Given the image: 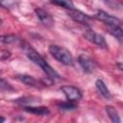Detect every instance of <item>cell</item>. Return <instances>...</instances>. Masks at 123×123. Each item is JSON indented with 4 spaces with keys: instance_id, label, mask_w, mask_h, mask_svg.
<instances>
[{
    "instance_id": "cell-19",
    "label": "cell",
    "mask_w": 123,
    "mask_h": 123,
    "mask_svg": "<svg viewBox=\"0 0 123 123\" xmlns=\"http://www.w3.org/2000/svg\"><path fill=\"white\" fill-rule=\"evenodd\" d=\"M11 56H12V54H11V52H10V51L5 50V49H2V50H1V61L8 60Z\"/></svg>"
},
{
    "instance_id": "cell-12",
    "label": "cell",
    "mask_w": 123,
    "mask_h": 123,
    "mask_svg": "<svg viewBox=\"0 0 123 123\" xmlns=\"http://www.w3.org/2000/svg\"><path fill=\"white\" fill-rule=\"evenodd\" d=\"M110 28V34L114 37L122 45H123V29L121 27H109Z\"/></svg>"
},
{
    "instance_id": "cell-22",
    "label": "cell",
    "mask_w": 123,
    "mask_h": 123,
    "mask_svg": "<svg viewBox=\"0 0 123 123\" xmlns=\"http://www.w3.org/2000/svg\"><path fill=\"white\" fill-rule=\"evenodd\" d=\"M1 1H4V0H1Z\"/></svg>"
},
{
    "instance_id": "cell-3",
    "label": "cell",
    "mask_w": 123,
    "mask_h": 123,
    "mask_svg": "<svg viewBox=\"0 0 123 123\" xmlns=\"http://www.w3.org/2000/svg\"><path fill=\"white\" fill-rule=\"evenodd\" d=\"M84 37H85V38L86 40H88L89 42L97 45L98 47H100L102 49H107L108 48V44L106 42L105 37L102 35L96 33L93 30H87V31H86L84 33Z\"/></svg>"
},
{
    "instance_id": "cell-18",
    "label": "cell",
    "mask_w": 123,
    "mask_h": 123,
    "mask_svg": "<svg viewBox=\"0 0 123 123\" xmlns=\"http://www.w3.org/2000/svg\"><path fill=\"white\" fill-rule=\"evenodd\" d=\"M0 86H1V89L4 91V90H7V91H10V90H13V87L9 84V83H6L4 79H1V83H0Z\"/></svg>"
},
{
    "instance_id": "cell-9",
    "label": "cell",
    "mask_w": 123,
    "mask_h": 123,
    "mask_svg": "<svg viewBox=\"0 0 123 123\" xmlns=\"http://www.w3.org/2000/svg\"><path fill=\"white\" fill-rule=\"evenodd\" d=\"M15 79L18 80L19 82L23 83L24 85L28 86H32V87H40V83L35 79L33 76L27 75V74H18L15 76Z\"/></svg>"
},
{
    "instance_id": "cell-11",
    "label": "cell",
    "mask_w": 123,
    "mask_h": 123,
    "mask_svg": "<svg viewBox=\"0 0 123 123\" xmlns=\"http://www.w3.org/2000/svg\"><path fill=\"white\" fill-rule=\"evenodd\" d=\"M95 86H96V89L98 90V92L104 97L106 98L107 100H110L111 98V94L109 90V88L107 87L106 84L102 81V80H97L95 82Z\"/></svg>"
},
{
    "instance_id": "cell-13",
    "label": "cell",
    "mask_w": 123,
    "mask_h": 123,
    "mask_svg": "<svg viewBox=\"0 0 123 123\" xmlns=\"http://www.w3.org/2000/svg\"><path fill=\"white\" fill-rule=\"evenodd\" d=\"M106 111H107L109 117L111 118V120L112 122H114V123H119L120 122V117L118 115V112L112 106H107L106 107Z\"/></svg>"
},
{
    "instance_id": "cell-5",
    "label": "cell",
    "mask_w": 123,
    "mask_h": 123,
    "mask_svg": "<svg viewBox=\"0 0 123 123\" xmlns=\"http://www.w3.org/2000/svg\"><path fill=\"white\" fill-rule=\"evenodd\" d=\"M61 90L63 92L66 99L70 100V101L76 102V101L81 100L82 97H83V94H82L81 90L78 87L73 86H62L61 87Z\"/></svg>"
},
{
    "instance_id": "cell-7",
    "label": "cell",
    "mask_w": 123,
    "mask_h": 123,
    "mask_svg": "<svg viewBox=\"0 0 123 123\" xmlns=\"http://www.w3.org/2000/svg\"><path fill=\"white\" fill-rule=\"evenodd\" d=\"M78 62L82 67V69L84 70V72L86 73H91L95 70L96 67L95 62L86 54H81L78 57Z\"/></svg>"
},
{
    "instance_id": "cell-16",
    "label": "cell",
    "mask_w": 123,
    "mask_h": 123,
    "mask_svg": "<svg viewBox=\"0 0 123 123\" xmlns=\"http://www.w3.org/2000/svg\"><path fill=\"white\" fill-rule=\"evenodd\" d=\"M18 40H19V38L15 35H4V36L1 37V42L2 43H6V44L14 43V42H16Z\"/></svg>"
},
{
    "instance_id": "cell-15",
    "label": "cell",
    "mask_w": 123,
    "mask_h": 123,
    "mask_svg": "<svg viewBox=\"0 0 123 123\" xmlns=\"http://www.w3.org/2000/svg\"><path fill=\"white\" fill-rule=\"evenodd\" d=\"M58 107L63 111H72V110H75L78 108V106L74 103V101H70V100H67L66 102L58 103Z\"/></svg>"
},
{
    "instance_id": "cell-2",
    "label": "cell",
    "mask_w": 123,
    "mask_h": 123,
    "mask_svg": "<svg viewBox=\"0 0 123 123\" xmlns=\"http://www.w3.org/2000/svg\"><path fill=\"white\" fill-rule=\"evenodd\" d=\"M49 52L50 54L61 63L64 65H72L74 62L72 54L64 47L60 45H50L49 46Z\"/></svg>"
},
{
    "instance_id": "cell-1",
    "label": "cell",
    "mask_w": 123,
    "mask_h": 123,
    "mask_svg": "<svg viewBox=\"0 0 123 123\" xmlns=\"http://www.w3.org/2000/svg\"><path fill=\"white\" fill-rule=\"evenodd\" d=\"M25 48V50H26V55H27V57H28V59L31 61V62H33L35 64H37V66H39L45 73H46V75L49 77V78H51V79H60L61 78V76L59 75V73L36 51V50H34L31 46H29L28 44H27V46H25L24 47Z\"/></svg>"
},
{
    "instance_id": "cell-10",
    "label": "cell",
    "mask_w": 123,
    "mask_h": 123,
    "mask_svg": "<svg viewBox=\"0 0 123 123\" xmlns=\"http://www.w3.org/2000/svg\"><path fill=\"white\" fill-rule=\"evenodd\" d=\"M24 110L29 113H33L40 116L48 115L50 113V110L45 106H25Z\"/></svg>"
},
{
    "instance_id": "cell-8",
    "label": "cell",
    "mask_w": 123,
    "mask_h": 123,
    "mask_svg": "<svg viewBox=\"0 0 123 123\" xmlns=\"http://www.w3.org/2000/svg\"><path fill=\"white\" fill-rule=\"evenodd\" d=\"M35 12H36V15L37 16V18L41 21V23L43 25H45V26H52L53 25L54 20H53V17L50 15L49 12H47L46 11H44L41 8H37L35 10Z\"/></svg>"
},
{
    "instance_id": "cell-20",
    "label": "cell",
    "mask_w": 123,
    "mask_h": 123,
    "mask_svg": "<svg viewBox=\"0 0 123 123\" xmlns=\"http://www.w3.org/2000/svg\"><path fill=\"white\" fill-rule=\"evenodd\" d=\"M117 66H118V68H119L120 70L123 71V62H118V63H117Z\"/></svg>"
},
{
    "instance_id": "cell-14",
    "label": "cell",
    "mask_w": 123,
    "mask_h": 123,
    "mask_svg": "<svg viewBox=\"0 0 123 123\" xmlns=\"http://www.w3.org/2000/svg\"><path fill=\"white\" fill-rule=\"evenodd\" d=\"M52 4H55L57 6L62 7L66 10H72L74 9V4L72 0H50Z\"/></svg>"
},
{
    "instance_id": "cell-4",
    "label": "cell",
    "mask_w": 123,
    "mask_h": 123,
    "mask_svg": "<svg viewBox=\"0 0 123 123\" xmlns=\"http://www.w3.org/2000/svg\"><path fill=\"white\" fill-rule=\"evenodd\" d=\"M95 17L99 21L107 24L109 27H116V26L121 27L123 24L119 18H117V17H115V16H113V15H111V14H110L104 11H98L97 13L95 14Z\"/></svg>"
},
{
    "instance_id": "cell-17",
    "label": "cell",
    "mask_w": 123,
    "mask_h": 123,
    "mask_svg": "<svg viewBox=\"0 0 123 123\" xmlns=\"http://www.w3.org/2000/svg\"><path fill=\"white\" fill-rule=\"evenodd\" d=\"M101 1L112 10H118L119 8H121V5L118 2V0H101Z\"/></svg>"
},
{
    "instance_id": "cell-21",
    "label": "cell",
    "mask_w": 123,
    "mask_h": 123,
    "mask_svg": "<svg viewBox=\"0 0 123 123\" xmlns=\"http://www.w3.org/2000/svg\"><path fill=\"white\" fill-rule=\"evenodd\" d=\"M4 120H5V118L2 116V117H1V123H3V122H4Z\"/></svg>"
},
{
    "instance_id": "cell-6",
    "label": "cell",
    "mask_w": 123,
    "mask_h": 123,
    "mask_svg": "<svg viewBox=\"0 0 123 123\" xmlns=\"http://www.w3.org/2000/svg\"><path fill=\"white\" fill-rule=\"evenodd\" d=\"M68 15L70 18H72L77 23H80L83 25H89L90 24L91 17L89 15H87L86 13H85L79 10H76L75 8L72 10H68Z\"/></svg>"
}]
</instances>
